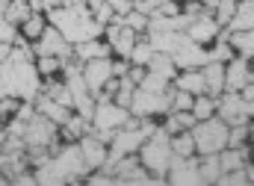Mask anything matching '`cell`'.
I'll return each mask as SVG.
<instances>
[{"instance_id": "cell-15", "label": "cell", "mask_w": 254, "mask_h": 186, "mask_svg": "<svg viewBox=\"0 0 254 186\" xmlns=\"http://www.w3.org/2000/svg\"><path fill=\"white\" fill-rule=\"evenodd\" d=\"M249 80H254V74H252V65H249L246 57H240V60L231 57V60L225 62V89L228 92H243V86Z\"/></svg>"}, {"instance_id": "cell-14", "label": "cell", "mask_w": 254, "mask_h": 186, "mask_svg": "<svg viewBox=\"0 0 254 186\" xmlns=\"http://www.w3.org/2000/svg\"><path fill=\"white\" fill-rule=\"evenodd\" d=\"M172 62L178 65V68H204L207 62H210V57H207V51L198 45V42H192L190 36L181 42V48L172 54Z\"/></svg>"}, {"instance_id": "cell-40", "label": "cell", "mask_w": 254, "mask_h": 186, "mask_svg": "<svg viewBox=\"0 0 254 186\" xmlns=\"http://www.w3.org/2000/svg\"><path fill=\"white\" fill-rule=\"evenodd\" d=\"M192 98L190 92L184 89H172V113H181V110H192Z\"/></svg>"}, {"instance_id": "cell-26", "label": "cell", "mask_w": 254, "mask_h": 186, "mask_svg": "<svg viewBox=\"0 0 254 186\" xmlns=\"http://www.w3.org/2000/svg\"><path fill=\"white\" fill-rule=\"evenodd\" d=\"M136 36H139V33H133L127 24H122V30L110 39V48H116V54L127 60V57H130V51H133V45H136Z\"/></svg>"}, {"instance_id": "cell-20", "label": "cell", "mask_w": 254, "mask_h": 186, "mask_svg": "<svg viewBox=\"0 0 254 186\" xmlns=\"http://www.w3.org/2000/svg\"><path fill=\"white\" fill-rule=\"evenodd\" d=\"M145 71H151V74H157V77H163V80H175V77H178V65L172 62L169 54H160V51H154V57L145 65Z\"/></svg>"}, {"instance_id": "cell-47", "label": "cell", "mask_w": 254, "mask_h": 186, "mask_svg": "<svg viewBox=\"0 0 254 186\" xmlns=\"http://www.w3.org/2000/svg\"><path fill=\"white\" fill-rule=\"evenodd\" d=\"M89 184H95V186H107V184H116V178H113L110 172H104V169H101L98 175H92V178H89Z\"/></svg>"}, {"instance_id": "cell-39", "label": "cell", "mask_w": 254, "mask_h": 186, "mask_svg": "<svg viewBox=\"0 0 254 186\" xmlns=\"http://www.w3.org/2000/svg\"><path fill=\"white\" fill-rule=\"evenodd\" d=\"M122 21H125L133 33H142V30H148V15H142V12H136V9H130L127 15H122Z\"/></svg>"}, {"instance_id": "cell-17", "label": "cell", "mask_w": 254, "mask_h": 186, "mask_svg": "<svg viewBox=\"0 0 254 186\" xmlns=\"http://www.w3.org/2000/svg\"><path fill=\"white\" fill-rule=\"evenodd\" d=\"M80 154H83L89 169H101L104 160H107V142H101L98 136L86 133V136H80Z\"/></svg>"}, {"instance_id": "cell-13", "label": "cell", "mask_w": 254, "mask_h": 186, "mask_svg": "<svg viewBox=\"0 0 254 186\" xmlns=\"http://www.w3.org/2000/svg\"><path fill=\"white\" fill-rule=\"evenodd\" d=\"M80 74H83V80H86L89 92H92V95H98V92L104 89V83L113 77V62H110V57H101V60H89V62H83Z\"/></svg>"}, {"instance_id": "cell-46", "label": "cell", "mask_w": 254, "mask_h": 186, "mask_svg": "<svg viewBox=\"0 0 254 186\" xmlns=\"http://www.w3.org/2000/svg\"><path fill=\"white\" fill-rule=\"evenodd\" d=\"M110 3V9L116 12V15H127L130 9H133V0H107Z\"/></svg>"}, {"instance_id": "cell-32", "label": "cell", "mask_w": 254, "mask_h": 186, "mask_svg": "<svg viewBox=\"0 0 254 186\" xmlns=\"http://www.w3.org/2000/svg\"><path fill=\"white\" fill-rule=\"evenodd\" d=\"M133 92H136V83H133L130 77H122V80H119V86H116V92H113V95H116V104L127 110V107H130V101H133Z\"/></svg>"}, {"instance_id": "cell-24", "label": "cell", "mask_w": 254, "mask_h": 186, "mask_svg": "<svg viewBox=\"0 0 254 186\" xmlns=\"http://www.w3.org/2000/svg\"><path fill=\"white\" fill-rule=\"evenodd\" d=\"M198 175H201V184H216L222 178V163H219V154H204L198 160Z\"/></svg>"}, {"instance_id": "cell-54", "label": "cell", "mask_w": 254, "mask_h": 186, "mask_svg": "<svg viewBox=\"0 0 254 186\" xmlns=\"http://www.w3.org/2000/svg\"><path fill=\"white\" fill-rule=\"evenodd\" d=\"M9 51H12V48H9V42H0V60H6V57H9Z\"/></svg>"}, {"instance_id": "cell-34", "label": "cell", "mask_w": 254, "mask_h": 186, "mask_svg": "<svg viewBox=\"0 0 254 186\" xmlns=\"http://www.w3.org/2000/svg\"><path fill=\"white\" fill-rule=\"evenodd\" d=\"M21 27H24V39H39L45 33V18L39 12H30V18L21 21Z\"/></svg>"}, {"instance_id": "cell-12", "label": "cell", "mask_w": 254, "mask_h": 186, "mask_svg": "<svg viewBox=\"0 0 254 186\" xmlns=\"http://www.w3.org/2000/svg\"><path fill=\"white\" fill-rule=\"evenodd\" d=\"M33 51L39 57H57V60H68L71 57V45L63 39V33L57 27H45V33L39 36V45Z\"/></svg>"}, {"instance_id": "cell-43", "label": "cell", "mask_w": 254, "mask_h": 186, "mask_svg": "<svg viewBox=\"0 0 254 186\" xmlns=\"http://www.w3.org/2000/svg\"><path fill=\"white\" fill-rule=\"evenodd\" d=\"M216 184H225V186H246L249 184V175H246V169H237V172H225Z\"/></svg>"}, {"instance_id": "cell-36", "label": "cell", "mask_w": 254, "mask_h": 186, "mask_svg": "<svg viewBox=\"0 0 254 186\" xmlns=\"http://www.w3.org/2000/svg\"><path fill=\"white\" fill-rule=\"evenodd\" d=\"M136 89H145V92H166V89H169V80H163V77H157V74L145 71Z\"/></svg>"}, {"instance_id": "cell-30", "label": "cell", "mask_w": 254, "mask_h": 186, "mask_svg": "<svg viewBox=\"0 0 254 186\" xmlns=\"http://www.w3.org/2000/svg\"><path fill=\"white\" fill-rule=\"evenodd\" d=\"M190 113L195 116V122H204V119H210V116L216 113V101H213V98H204V95H195Z\"/></svg>"}, {"instance_id": "cell-35", "label": "cell", "mask_w": 254, "mask_h": 186, "mask_svg": "<svg viewBox=\"0 0 254 186\" xmlns=\"http://www.w3.org/2000/svg\"><path fill=\"white\" fill-rule=\"evenodd\" d=\"M213 12H216V15H213V18H216V24H219V27H228V21H231V18H234V12H237V0H219Z\"/></svg>"}, {"instance_id": "cell-50", "label": "cell", "mask_w": 254, "mask_h": 186, "mask_svg": "<svg viewBox=\"0 0 254 186\" xmlns=\"http://www.w3.org/2000/svg\"><path fill=\"white\" fill-rule=\"evenodd\" d=\"M12 184L30 186V184H36V175H30V172H21V175H15V181H12Z\"/></svg>"}, {"instance_id": "cell-41", "label": "cell", "mask_w": 254, "mask_h": 186, "mask_svg": "<svg viewBox=\"0 0 254 186\" xmlns=\"http://www.w3.org/2000/svg\"><path fill=\"white\" fill-rule=\"evenodd\" d=\"M246 139H249V124H234V127L228 130V145H231V148H243Z\"/></svg>"}, {"instance_id": "cell-9", "label": "cell", "mask_w": 254, "mask_h": 186, "mask_svg": "<svg viewBox=\"0 0 254 186\" xmlns=\"http://www.w3.org/2000/svg\"><path fill=\"white\" fill-rule=\"evenodd\" d=\"M127 119H130V110L113 104L110 98H101L95 104V113H92V127H98V130H119Z\"/></svg>"}, {"instance_id": "cell-53", "label": "cell", "mask_w": 254, "mask_h": 186, "mask_svg": "<svg viewBox=\"0 0 254 186\" xmlns=\"http://www.w3.org/2000/svg\"><path fill=\"white\" fill-rule=\"evenodd\" d=\"M113 74H116V77H125V74H127V65H125V62H116V65H113Z\"/></svg>"}, {"instance_id": "cell-52", "label": "cell", "mask_w": 254, "mask_h": 186, "mask_svg": "<svg viewBox=\"0 0 254 186\" xmlns=\"http://www.w3.org/2000/svg\"><path fill=\"white\" fill-rule=\"evenodd\" d=\"M142 74H145V68H142V65H136V68H130V80H133L136 86H139V80H142Z\"/></svg>"}, {"instance_id": "cell-3", "label": "cell", "mask_w": 254, "mask_h": 186, "mask_svg": "<svg viewBox=\"0 0 254 186\" xmlns=\"http://www.w3.org/2000/svg\"><path fill=\"white\" fill-rule=\"evenodd\" d=\"M89 172L80 145H65L60 148L54 157H45L42 163H36V184H48V186H60V184H77L83 175Z\"/></svg>"}, {"instance_id": "cell-37", "label": "cell", "mask_w": 254, "mask_h": 186, "mask_svg": "<svg viewBox=\"0 0 254 186\" xmlns=\"http://www.w3.org/2000/svg\"><path fill=\"white\" fill-rule=\"evenodd\" d=\"M89 133V119L83 116H68L65 122V136H86Z\"/></svg>"}, {"instance_id": "cell-31", "label": "cell", "mask_w": 254, "mask_h": 186, "mask_svg": "<svg viewBox=\"0 0 254 186\" xmlns=\"http://www.w3.org/2000/svg\"><path fill=\"white\" fill-rule=\"evenodd\" d=\"M30 3L27 0H9V6H6V21L9 24H21V21H27L30 18Z\"/></svg>"}, {"instance_id": "cell-16", "label": "cell", "mask_w": 254, "mask_h": 186, "mask_svg": "<svg viewBox=\"0 0 254 186\" xmlns=\"http://www.w3.org/2000/svg\"><path fill=\"white\" fill-rule=\"evenodd\" d=\"M187 36H190L192 42H198V45L213 42V39L219 36V24H216V18H213L210 12H201V15H195V18L190 21Z\"/></svg>"}, {"instance_id": "cell-49", "label": "cell", "mask_w": 254, "mask_h": 186, "mask_svg": "<svg viewBox=\"0 0 254 186\" xmlns=\"http://www.w3.org/2000/svg\"><path fill=\"white\" fill-rule=\"evenodd\" d=\"M15 110H18V101H15V98H9V95L0 98V116H12Z\"/></svg>"}, {"instance_id": "cell-7", "label": "cell", "mask_w": 254, "mask_h": 186, "mask_svg": "<svg viewBox=\"0 0 254 186\" xmlns=\"http://www.w3.org/2000/svg\"><path fill=\"white\" fill-rule=\"evenodd\" d=\"M21 139H24L27 148H48V145H54V139H57V124L51 122V119H45L42 113H33V116L24 122Z\"/></svg>"}, {"instance_id": "cell-45", "label": "cell", "mask_w": 254, "mask_h": 186, "mask_svg": "<svg viewBox=\"0 0 254 186\" xmlns=\"http://www.w3.org/2000/svg\"><path fill=\"white\" fill-rule=\"evenodd\" d=\"M157 6H160V0H133V9L142 12V15H148V18L157 12Z\"/></svg>"}, {"instance_id": "cell-51", "label": "cell", "mask_w": 254, "mask_h": 186, "mask_svg": "<svg viewBox=\"0 0 254 186\" xmlns=\"http://www.w3.org/2000/svg\"><path fill=\"white\" fill-rule=\"evenodd\" d=\"M240 95H243L246 101H252V104H254V80H249V83L243 86V92H240Z\"/></svg>"}, {"instance_id": "cell-4", "label": "cell", "mask_w": 254, "mask_h": 186, "mask_svg": "<svg viewBox=\"0 0 254 186\" xmlns=\"http://www.w3.org/2000/svg\"><path fill=\"white\" fill-rule=\"evenodd\" d=\"M169 136H172V133H166L163 127H154V133L139 145V160H142L145 172L154 175L157 184L166 181L169 163H172V157H175V154H172V145H169Z\"/></svg>"}, {"instance_id": "cell-22", "label": "cell", "mask_w": 254, "mask_h": 186, "mask_svg": "<svg viewBox=\"0 0 254 186\" xmlns=\"http://www.w3.org/2000/svg\"><path fill=\"white\" fill-rule=\"evenodd\" d=\"M27 169V160L21 157V151H0V172L9 178V184L15 181V175H21Z\"/></svg>"}, {"instance_id": "cell-23", "label": "cell", "mask_w": 254, "mask_h": 186, "mask_svg": "<svg viewBox=\"0 0 254 186\" xmlns=\"http://www.w3.org/2000/svg\"><path fill=\"white\" fill-rule=\"evenodd\" d=\"M80 62H89V60H101V57H110V45L98 42V39H89V42H80L77 51H71Z\"/></svg>"}, {"instance_id": "cell-38", "label": "cell", "mask_w": 254, "mask_h": 186, "mask_svg": "<svg viewBox=\"0 0 254 186\" xmlns=\"http://www.w3.org/2000/svg\"><path fill=\"white\" fill-rule=\"evenodd\" d=\"M6 6L9 0H0V42H15V24L6 21Z\"/></svg>"}, {"instance_id": "cell-10", "label": "cell", "mask_w": 254, "mask_h": 186, "mask_svg": "<svg viewBox=\"0 0 254 186\" xmlns=\"http://www.w3.org/2000/svg\"><path fill=\"white\" fill-rule=\"evenodd\" d=\"M113 175H116V184H157L148 172H145V166H139V160L133 157V154H127V157H119L116 163H113Z\"/></svg>"}, {"instance_id": "cell-28", "label": "cell", "mask_w": 254, "mask_h": 186, "mask_svg": "<svg viewBox=\"0 0 254 186\" xmlns=\"http://www.w3.org/2000/svg\"><path fill=\"white\" fill-rule=\"evenodd\" d=\"M228 45L237 48L246 60L254 57V30H234V33H228Z\"/></svg>"}, {"instance_id": "cell-5", "label": "cell", "mask_w": 254, "mask_h": 186, "mask_svg": "<svg viewBox=\"0 0 254 186\" xmlns=\"http://www.w3.org/2000/svg\"><path fill=\"white\" fill-rule=\"evenodd\" d=\"M192 142H195V154H219L222 148H228V124L222 119H204V122L192 124Z\"/></svg>"}, {"instance_id": "cell-25", "label": "cell", "mask_w": 254, "mask_h": 186, "mask_svg": "<svg viewBox=\"0 0 254 186\" xmlns=\"http://www.w3.org/2000/svg\"><path fill=\"white\" fill-rule=\"evenodd\" d=\"M219 163H222V175L225 172H237V169H246V151L243 148H222L219 151Z\"/></svg>"}, {"instance_id": "cell-8", "label": "cell", "mask_w": 254, "mask_h": 186, "mask_svg": "<svg viewBox=\"0 0 254 186\" xmlns=\"http://www.w3.org/2000/svg\"><path fill=\"white\" fill-rule=\"evenodd\" d=\"M216 113H219V119L225 124H246L249 119L254 116V104L252 101H246L240 92H231V95H225L219 104H216Z\"/></svg>"}, {"instance_id": "cell-11", "label": "cell", "mask_w": 254, "mask_h": 186, "mask_svg": "<svg viewBox=\"0 0 254 186\" xmlns=\"http://www.w3.org/2000/svg\"><path fill=\"white\" fill-rule=\"evenodd\" d=\"M166 181L175 186H198L201 184V175H198V160H195V154L190 157H172V163H169V172H166Z\"/></svg>"}, {"instance_id": "cell-6", "label": "cell", "mask_w": 254, "mask_h": 186, "mask_svg": "<svg viewBox=\"0 0 254 186\" xmlns=\"http://www.w3.org/2000/svg\"><path fill=\"white\" fill-rule=\"evenodd\" d=\"M127 110H130L133 116H139V119L160 116V113H172V89H166V92H145V89H136Z\"/></svg>"}, {"instance_id": "cell-33", "label": "cell", "mask_w": 254, "mask_h": 186, "mask_svg": "<svg viewBox=\"0 0 254 186\" xmlns=\"http://www.w3.org/2000/svg\"><path fill=\"white\" fill-rule=\"evenodd\" d=\"M151 57H154L151 42H139V39H136V45H133V51H130V57H127V60L133 62V65H142V68H145V65L151 62Z\"/></svg>"}, {"instance_id": "cell-19", "label": "cell", "mask_w": 254, "mask_h": 186, "mask_svg": "<svg viewBox=\"0 0 254 186\" xmlns=\"http://www.w3.org/2000/svg\"><path fill=\"white\" fill-rule=\"evenodd\" d=\"M228 30H254V0H237V12L228 21Z\"/></svg>"}, {"instance_id": "cell-18", "label": "cell", "mask_w": 254, "mask_h": 186, "mask_svg": "<svg viewBox=\"0 0 254 186\" xmlns=\"http://www.w3.org/2000/svg\"><path fill=\"white\" fill-rule=\"evenodd\" d=\"M201 74H204V95L219 98L225 89V62H207Z\"/></svg>"}, {"instance_id": "cell-2", "label": "cell", "mask_w": 254, "mask_h": 186, "mask_svg": "<svg viewBox=\"0 0 254 186\" xmlns=\"http://www.w3.org/2000/svg\"><path fill=\"white\" fill-rule=\"evenodd\" d=\"M51 24L63 33V39L68 45L98 39V33L104 30V24H98L92 18V12L86 9L83 0H68L65 6H51Z\"/></svg>"}, {"instance_id": "cell-55", "label": "cell", "mask_w": 254, "mask_h": 186, "mask_svg": "<svg viewBox=\"0 0 254 186\" xmlns=\"http://www.w3.org/2000/svg\"><path fill=\"white\" fill-rule=\"evenodd\" d=\"M198 3H201L207 12H210V9H216V3H219V0H198Z\"/></svg>"}, {"instance_id": "cell-27", "label": "cell", "mask_w": 254, "mask_h": 186, "mask_svg": "<svg viewBox=\"0 0 254 186\" xmlns=\"http://www.w3.org/2000/svg\"><path fill=\"white\" fill-rule=\"evenodd\" d=\"M178 89L190 95H204V74L195 68H184V74H178Z\"/></svg>"}, {"instance_id": "cell-56", "label": "cell", "mask_w": 254, "mask_h": 186, "mask_svg": "<svg viewBox=\"0 0 254 186\" xmlns=\"http://www.w3.org/2000/svg\"><path fill=\"white\" fill-rule=\"evenodd\" d=\"M246 175H249V184H254V169H246Z\"/></svg>"}, {"instance_id": "cell-29", "label": "cell", "mask_w": 254, "mask_h": 186, "mask_svg": "<svg viewBox=\"0 0 254 186\" xmlns=\"http://www.w3.org/2000/svg\"><path fill=\"white\" fill-rule=\"evenodd\" d=\"M169 145H172V154H175V157H190V154H195V142H192L190 130L172 133V136H169Z\"/></svg>"}, {"instance_id": "cell-42", "label": "cell", "mask_w": 254, "mask_h": 186, "mask_svg": "<svg viewBox=\"0 0 254 186\" xmlns=\"http://www.w3.org/2000/svg\"><path fill=\"white\" fill-rule=\"evenodd\" d=\"M48 98L57 101V104H63V107H71V92H68V86H63V83L48 86Z\"/></svg>"}, {"instance_id": "cell-44", "label": "cell", "mask_w": 254, "mask_h": 186, "mask_svg": "<svg viewBox=\"0 0 254 186\" xmlns=\"http://www.w3.org/2000/svg\"><path fill=\"white\" fill-rule=\"evenodd\" d=\"M60 65H63V60H57V57H39L36 71H39V74H57Z\"/></svg>"}, {"instance_id": "cell-21", "label": "cell", "mask_w": 254, "mask_h": 186, "mask_svg": "<svg viewBox=\"0 0 254 186\" xmlns=\"http://www.w3.org/2000/svg\"><path fill=\"white\" fill-rule=\"evenodd\" d=\"M36 113H42L45 119H51L54 124H65L68 122V107H63V104H57V101H51L48 95L45 98H36Z\"/></svg>"}, {"instance_id": "cell-1", "label": "cell", "mask_w": 254, "mask_h": 186, "mask_svg": "<svg viewBox=\"0 0 254 186\" xmlns=\"http://www.w3.org/2000/svg\"><path fill=\"white\" fill-rule=\"evenodd\" d=\"M15 51H9L6 60H0V98H21V101H36L39 98V71L33 65V48L15 36Z\"/></svg>"}, {"instance_id": "cell-57", "label": "cell", "mask_w": 254, "mask_h": 186, "mask_svg": "<svg viewBox=\"0 0 254 186\" xmlns=\"http://www.w3.org/2000/svg\"><path fill=\"white\" fill-rule=\"evenodd\" d=\"M3 184H9V178H6V175L0 172V186H3Z\"/></svg>"}, {"instance_id": "cell-48", "label": "cell", "mask_w": 254, "mask_h": 186, "mask_svg": "<svg viewBox=\"0 0 254 186\" xmlns=\"http://www.w3.org/2000/svg\"><path fill=\"white\" fill-rule=\"evenodd\" d=\"M157 12H160V15H178V12H181V6H178L175 0H160Z\"/></svg>"}]
</instances>
